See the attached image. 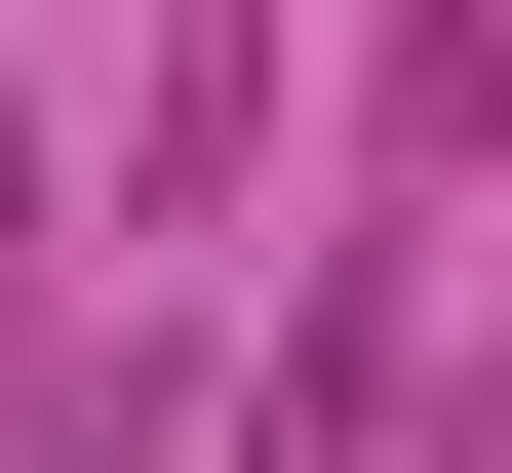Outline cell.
Wrapping results in <instances>:
<instances>
[{
	"mask_svg": "<svg viewBox=\"0 0 512 473\" xmlns=\"http://www.w3.org/2000/svg\"><path fill=\"white\" fill-rule=\"evenodd\" d=\"M237 473H394V276H316V316H276V434Z\"/></svg>",
	"mask_w": 512,
	"mask_h": 473,
	"instance_id": "7a4b0ae2",
	"label": "cell"
},
{
	"mask_svg": "<svg viewBox=\"0 0 512 473\" xmlns=\"http://www.w3.org/2000/svg\"><path fill=\"white\" fill-rule=\"evenodd\" d=\"M237 119H276V0H158V79H119V198H237Z\"/></svg>",
	"mask_w": 512,
	"mask_h": 473,
	"instance_id": "6da1fadb",
	"label": "cell"
},
{
	"mask_svg": "<svg viewBox=\"0 0 512 473\" xmlns=\"http://www.w3.org/2000/svg\"><path fill=\"white\" fill-rule=\"evenodd\" d=\"M0 473H158V316H79L40 395H0Z\"/></svg>",
	"mask_w": 512,
	"mask_h": 473,
	"instance_id": "3957f363",
	"label": "cell"
}]
</instances>
